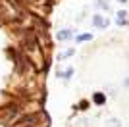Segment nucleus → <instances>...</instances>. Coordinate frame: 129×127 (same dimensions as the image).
<instances>
[{"mask_svg":"<svg viewBox=\"0 0 129 127\" xmlns=\"http://www.w3.org/2000/svg\"><path fill=\"white\" fill-rule=\"evenodd\" d=\"M23 46H25L27 52H31V50H37V48H39L37 39H35L33 33H27V35H25V39H23Z\"/></svg>","mask_w":129,"mask_h":127,"instance_id":"nucleus-1","label":"nucleus"},{"mask_svg":"<svg viewBox=\"0 0 129 127\" xmlns=\"http://www.w3.org/2000/svg\"><path fill=\"white\" fill-rule=\"evenodd\" d=\"M37 121V116H25V119H19L14 127H33Z\"/></svg>","mask_w":129,"mask_h":127,"instance_id":"nucleus-2","label":"nucleus"},{"mask_svg":"<svg viewBox=\"0 0 129 127\" xmlns=\"http://www.w3.org/2000/svg\"><path fill=\"white\" fill-rule=\"evenodd\" d=\"M92 23H94L96 27H106V19H104L102 16H94L92 17Z\"/></svg>","mask_w":129,"mask_h":127,"instance_id":"nucleus-3","label":"nucleus"},{"mask_svg":"<svg viewBox=\"0 0 129 127\" xmlns=\"http://www.w3.org/2000/svg\"><path fill=\"white\" fill-rule=\"evenodd\" d=\"M71 37V31H60L58 33V39L60 41H66V39H70Z\"/></svg>","mask_w":129,"mask_h":127,"instance_id":"nucleus-4","label":"nucleus"},{"mask_svg":"<svg viewBox=\"0 0 129 127\" xmlns=\"http://www.w3.org/2000/svg\"><path fill=\"white\" fill-rule=\"evenodd\" d=\"M89 39H91V35L85 33V35H79V37H77V42H85V41H89Z\"/></svg>","mask_w":129,"mask_h":127,"instance_id":"nucleus-5","label":"nucleus"},{"mask_svg":"<svg viewBox=\"0 0 129 127\" xmlns=\"http://www.w3.org/2000/svg\"><path fill=\"white\" fill-rule=\"evenodd\" d=\"M94 100L96 104H104V94H94Z\"/></svg>","mask_w":129,"mask_h":127,"instance_id":"nucleus-6","label":"nucleus"}]
</instances>
